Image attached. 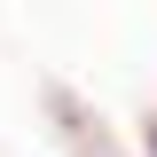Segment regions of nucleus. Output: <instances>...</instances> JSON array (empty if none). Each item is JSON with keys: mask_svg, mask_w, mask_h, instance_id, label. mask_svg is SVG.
I'll return each mask as SVG.
<instances>
[{"mask_svg": "<svg viewBox=\"0 0 157 157\" xmlns=\"http://www.w3.org/2000/svg\"><path fill=\"white\" fill-rule=\"evenodd\" d=\"M149 149H157V126H149Z\"/></svg>", "mask_w": 157, "mask_h": 157, "instance_id": "obj_1", "label": "nucleus"}]
</instances>
